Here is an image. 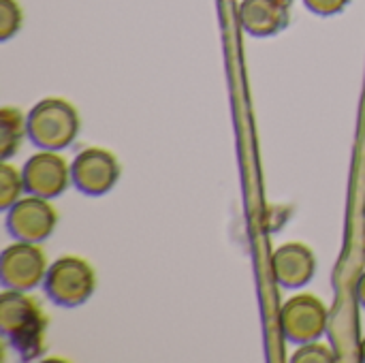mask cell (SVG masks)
Masks as SVG:
<instances>
[{
	"label": "cell",
	"mask_w": 365,
	"mask_h": 363,
	"mask_svg": "<svg viewBox=\"0 0 365 363\" xmlns=\"http://www.w3.org/2000/svg\"><path fill=\"white\" fill-rule=\"evenodd\" d=\"M43 315L36 304L21 295V291H9L0 300V327L4 336L24 355H36L43 342Z\"/></svg>",
	"instance_id": "obj_1"
},
{
	"label": "cell",
	"mask_w": 365,
	"mask_h": 363,
	"mask_svg": "<svg viewBox=\"0 0 365 363\" xmlns=\"http://www.w3.org/2000/svg\"><path fill=\"white\" fill-rule=\"evenodd\" d=\"M77 126L79 122L75 109L60 98L38 103L28 118V133L43 150H60L71 143L77 135Z\"/></svg>",
	"instance_id": "obj_2"
},
{
	"label": "cell",
	"mask_w": 365,
	"mask_h": 363,
	"mask_svg": "<svg viewBox=\"0 0 365 363\" xmlns=\"http://www.w3.org/2000/svg\"><path fill=\"white\" fill-rule=\"evenodd\" d=\"M47 295L60 306L83 304L94 289V274L90 265L77 257H64L51 265L45 276Z\"/></svg>",
	"instance_id": "obj_3"
},
{
	"label": "cell",
	"mask_w": 365,
	"mask_h": 363,
	"mask_svg": "<svg viewBox=\"0 0 365 363\" xmlns=\"http://www.w3.org/2000/svg\"><path fill=\"white\" fill-rule=\"evenodd\" d=\"M6 225L11 233L21 242H38L45 240L56 225V212L43 197H28L17 199L9 208Z\"/></svg>",
	"instance_id": "obj_4"
},
{
	"label": "cell",
	"mask_w": 365,
	"mask_h": 363,
	"mask_svg": "<svg viewBox=\"0 0 365 363\" xmlns=\"http://www.w3.org/2000/svg\"><path fill=\"white\" fill-rule=\"evenodd\" d=\"M280 325L289 340L293 342H312L317 340L327 325L325 306L310 295L289 300L280 312Z\"/></svg>",
	"instance_id": "obj_5"
},
{
	"label": "cell",
	"mask_w": 365,
	"mask_h": 363,
	"mask_svg": "<svg viewBox=\"0 0 365 363\" xmlns=\"http://www.w3.org/2000/svg\"><path fill=\"white\" fill-rule=\"evenodd\" d=\"M0 274L2 282L13 291L32 289L45 274V257L32 242H19L4 250Z\"/></svg>",
	"instance_id": "obj_6"
},
{
	"label": "cell",
	"mask_w": 365,
	"mask_h": 363,
	"mask_svg": "<svg viewBox=\"0 0 365 363\" xmlns=\"http://www.w3.org/2000/svg\"><path fill=\"white\" fill-rule=\"evenodd\" d=\"M118 173L120 169H118L115 158L101 148H90L81 152L73 160V167H71V178L75 186L88 195L107 193L118 180Z\"/></svg>",
	"instance_id": "obj_7"
},
{
	"label": "cell",
	"mask_w": 365,
	"mask_h": 363,
	"mask_svg": "<svg viewBox=\"0 0 365 363\" xmlns=\"http://www.w3.org/2000/svg\"><path fill=\"white\" fill-rule=\"evenodd\" d=\"M21 175L28 193L51 199L58 197L68 184V165L58 154H53V150H45L26 163Z\"/></svg>",
	"instance_id": "obj_8"
},
{
	"label": "cell",
	"mask_w": 365,
	"mask_h": 363,
	"mask_svg": "<svg viewBox=\"0 0 365 363\" xmlns=\"http://www.w3.org/2000/svg\"><path fill=\"white\" fill-rule=\"evenodd\" d=\"M272 265L274 276L282 287H302L314 274V257L302 244H287L278 248Z\"/></svg>",
	"instance_id": "obj_9"
},
{
	"label": "cell",
	"mask_w": 365,
	"mask_h": 363,
	"mask_svg": "<svg viewBox=\"0 0 365 363\" xmlns=\"http://www.w3.org/2000/svg\"><path fill=\"white\" fill-rule=\"evenodd\" d=\"M240 19L250 34L267 36L278 32L287 21L284 0H242Z\"/></svg>",
	"instance_id": "obj_10"
},
{
	"label": "cell",
	"mask_w": 365,
	"mask_h": 363,
	"mask_svg": "<svg viewBox=\"0 0 365 363\" xmlns=\"http://www.w3.org/2000/svg\"><path fill=\"white\" fill-rule=\"evenodd\" d=\"M24 128V120L19 116V111L15 109H2V156H11L15 152V148L19 145L21 139V131Z\"/></svg>",
	"instance_id": "obj_11"
},
{
	"label": "cell",
	"mask_w": 365,
	"mask_h": 363,
	"mask_svg": "<svg viewBox=\"0 0 365 363\" xmlns=\"http://www.w3.org/2000/svg\"><path fill=\"white\" fill-rule=\"evenodd\" d=\"M21 182H24V175H19L11 165H2V171H0V203L4 210H9L17 197H19V190H21Z\"/></svg>",
	"instance_id": "obj_12"
},
{
	"label": "cell",
	"mask_w": 365,
	"mask_h": 363,
	"mask_svg": "<svg viewBox=\"0 0 365 363\" xmlns=\"http://www.w3.org/2000/svg\"><path fill=\"white\" fill-rule=\"evenodd\" d=\"M21 11L15 0H0V39L6 41L11 34L19 30Z\"/></svg>",
	"instance_id": "obj_13"
},
{
	"label": "cell",
	"mask_w": 365,
	"mask_h": 363,
	"mask_svg": "<svg viewBox=\"0 0 365 363\" xmlns=\"http://www.w3.org/2000/svg\"><path fill=\"white\" fill-rule=\"evenodd\" d=\"M293 362H334V353L331 349L327 347H321V344H306L304 349H299L293 357Z\"/></svg>",
	"instance_id": "obj_14"
},
{
	"label": "cell",
	"mask_w": 365,
	"mask_h": 363,
	"mask_svg": "<svg viewBox=\"0 0 365 363\" xmlns=\"http://www.w3.org/2000/svg\"><path fill=\"white\" fill-rule=\"evenodd\" d=\"M306 6L319 15H334L338 11H342L346 6L349 0H304Z\"/></svg>",
	"instance_id": "obj_15"
},
{
	"label": "cell",
	"mask_w": 365,
	"mask_h": 363,
	"mask_svg": "<svg viewBox=\"0 0 365 363\" xmlns=\"http://www.w3.org/2000/svg\"><path fill=\"white\" fill-rule=\"evenodd\" d=\"M357 297H359V302L365 306V274L361 276L359 285H357Z\"/></svg>",
	"instance_id": "obj_16"
},
{
	"label": "cell",
	"mask_w": 365,
	"mask_h": 363,
	"mask_svg": "<svg viewBox=\"0 0 365 363\" xmlns=\"http://www.w3.org/2000/svg\"><path fill=\"white\" fill-rule=\"evenodd\" d=\"M361 359H364V362H365V340H364V342H361Z\"/></svg>",
	"instance_id": "obj_17"
}]
</instances>
